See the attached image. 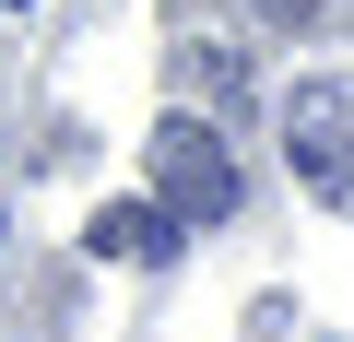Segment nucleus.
I'll use <instances>...</instances> for the list:
<instances>
[{"instance_id":"obj_1","label":"nucleus","mask_w":354,"mask_h":342,"mask_svg":"<svg viewBox=\"0 0 354 342\" xmlns=\"http://www.w3.org/2000/svg\"><path fill=\"white\" fill-rule=\"evenodd\" d=\"M283 153L330 213H354V83H295L283 95Z\"/></svg>"},{"instance_id":"obj_2","label":"nucleus","mask_w":354,"mask_h":342,"mask_svg":"<svg viewBox=\"0 0 354 342\" xmlns=\"http://www.w3.org/2000/svg\"><path fill=\"white\" fill-rule=\"evenodd\" d=\"M153 201H165L177 225H225V213H236V153H225V130L165 118V130H153Z\"/></svg>"},{"instance_id":"obj_3","label":"nucleus","mask_w":354,"mask_h":342,"mask_svg":"<svg viewBox=\"0 0 354 342\" xmlns=\"http://www.w3.org/2000/svg\"><path fill=\"white\" fill-rule=\"evenodd\" d=\"M177 248V213L165 201H106L95 213V260H165Z\"/></svg>"},{"instance_id":"obj_4","label":"nucleus","mask_w":354,"mask_h":342,"mask_svg":"<svg viewBox=\"0 0 354 342\" xmlns=\"http://www.w3.org/2000/svg\"><path fill=\"white\" fill-rule=\"evenodd\" d=\"M260 12H307V0H260Z\"/></svg>"}]
</instances>
